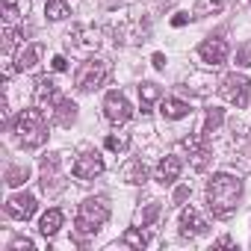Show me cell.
Listing matches in <instances>:
<instances>
[{
	"instance_id": "1",
	"label": "cell",
	"mask_w": 251,
	"mask_h": 251,
	"mask_svg": "<svg viewBox=\"0 0 251 251\" xmlns=\"http://www.w3.org/2000/svg\"><path fill=\"white\" fill-rule=\"evenodd\" d=\"M242 195V180L227 175V172H219L210 177L207 183V207L213 210L216 219H227L236 213V201Z\"/></svg>"
},
{
	"instance_id": "2",
	"label": "cell",
	"mask_w": 251,
	"mask_h": 251,
	"mask_svg": "<svg viewBox=\"0 0 251 251\" xmlns=\"http://www.w3.org/2000/svg\"><path fill=\"white\" fill-rule=\"evenodd\" d=\"M12 133L24 148H42L48 142V121L42 109H21L18 118L12 121Z\"/></svg>"
},
{
	"instance_id": "3",
	"label": "cell",
	"mask_w": 251,
	"mask_h": 251,
	"mask_svg": "<svg viewBox=\"0 0 251 251\" xmlns=\"http://www.w3.org/2000/svg\"><path fill=\"white\" fill-rule=\"evenodd\" d=\"M106 219H109V201H106L103 195H95V198H86V201L80 204L74 225H77L80 233H95Z\"/></svg>"
},
{
	"instance_id": "4",
	"label": "cell",
	"mask_w": 251,
	"mask_h": 251,
	"mask_svg": "<svg viewBox=\"0 0 251 251\" xmlns=\"http://www.w3.org/2000/svg\"><path fill=\"white\" fill-rule=\"evenodd\" d=\"M219 95L227 100V103H233L236 109H245L248 106V95H251V80L245 77V74H227V77H222V86H219Z\"/></svg>"
},
{
	"instance_id": "5",
	"label": "cell",
	"mask_w": 251,
	"mask_h": 251,
	"mask_svg": "<svg viewBox=\"0 0 251 251\" xmlns=\"http://www.w3.org/2000/svg\"><path fill=\"white\" fill-rule=\"evenodd\" d=\"M106 62L103 59H98V56H92V59H86L83 65H80V71H77V77H74V83H77V89L80 92H92V89H98L103 80H106Z\"/></svg>"
},
{
	"instance_id": "6",
	"label": "cell",
	"mask_w": 251,
	"mask_h": 251,
	"mask_svg": "<svg viewBox=\"0 0 251 251\" xmlns=\"http://www.w3.org/2000/svg\"><path fill=\"white\" fill-rule=\"evenodd\" d=\"M103 115L112 121V124H124V121H130L133 118V106H130V100L124 98V92H106V98H103Z\"/></svg>"
},
{
	"instance_id": "7",
	"label": "cell",
	"mask_w": 251,
	"mask_h": 251,
	"mask_svg": "<svg viewBox=\"0 0 251 251\" xmlns=\"http://www.w3.org/2000/svg\"><path fill=\"white\" fill-rule=\"evenodd\" d=\"M180 148L189 154V160H192V169H195V172H204V169H207V163H210V148H207V136H204V133L186 136V139L180 142Z\"/></svg>"
},
{
	"instance_id": "8",
	"label": "cell",
	"mask_w": 251,
	"mask_h": 251,
	"mask_svg": "<svg viewBox=\"0 0 251 251\" xmlns=\"http://www.w3.org/2000/svg\"><path fill=\"white\" fill-rule=\"evenodd\" d=\"M36 210H39V201H36V195H30V192L12 195V198L6 201V216H12V219H21V222L33 219V216H36Z\"/></svg>"
},
{
	"instance_id": "9",
	"label": "cell",
	"mask_w": 251,
	"mask_h": 251,
	"mask_svg": "<svg viewBox=\"0 0 251 251\" xmlns=\"http://www.w3.org/2000/svg\"><path fill=\"white\" fill-rule=\"evenodd\" d=\"M71 172L77 180H95L98 175H103V160H100V154H83L74 160Z\"/></svg>"
},
{
	"instance_id": "10",
	"label": "cell",
	"mask_w": 251,
	"mask_h": 251,
	"mask_svg": "<svg viewBox=\"0 0 251 251\" xmlns=\"http://www.w3.org/2000/svg\"><path fill=\"white\" fill-rule=\"evenodd\" d=\"M227 42L225 39H204L201 42V48H198V53H201V59L207 62V65H222L225 59H227Z\"/></svg>"
},
{
	"instance_id": "11",
	"label": "cell",
	"mask_w": 251,
	"mask_h": 251,
	"mask_svg": "<svg viewBox=\"0 0 251 251\" xmlns=\"http://www.w3.org/2000/svg\"><path fill=\"white\" fill-rule=\"evenodd\" d=\"M207 219L195 210V207H186L183 213H180V233L183 236H204L207 233Z\"/></svg>"
},
{
	"instance_id": "12",
	"label": "cell",
	"mask_w": 251,
	"mask_h": 251,
	"mask_svg": "<svg viewBox=\"0 0 251 251\" xmlns=\"http://www.w3.org/2000/svg\"><path fill=\"white\" fill-rule=\"evenodd\" d=\"M56 100H59V89H56V83L48 80V77H39V80H36V103H39L42 109H53Z\"/></svg>"
},
{
	"instance_id": "13",
	"label": "cell",
	"mask_w": 251,
	"mask_h": 251,
	"mask_svg": "<svg viewBox=\"0 0 251 251\" xmlns=\"http://www.w3.org/2000/svg\"><path fill=\"white\" fill-rule=\"evenodd\" d=\"M180 169H183V163H180V157H163L160 163H157V180L163 183V186H172L177 177H180Z\"/></svg>"
},
{
	"instance_id": "14",
	"label": "cell",
	"mask_w": 251,
	"mask_h": 251,
	"mask_svg": "<svg viewBox=\"0 0 251 251\" xmlns=\"http://www.w3.org/2000/svg\"><path fill=\"white\" fill-rule=\"evenodd\" d=\"M50 115H53V121L59 124V127H71L74 118H77V103H74V100H68V98H59V100H56V106L50 109Z\"/></svg>"
},
{
	"instance_id": "15",
	"label": "cell",
	"mask_w": 251,
	"mask_h": 251,
	"mask_svg": "<svg viewBox=\"0 0 251 251\" xmlns=\"http://www.w3.org/2000/svg\"><path fill=\"white\" fill-rule=\"evenodd\" d=\"M160 112H163V118H169V121H177V118H186V115L192 112V106H189L186 100H180V98H163V103H160Z\"/></svg>"
},
{
	"instance_id": "16",
	"label": "cell",
	"mask_w": 251,
	"mask_h": 251,
	"mask_svg": "<svg viewBox=\"0 0 251 251\" xmlns=\"http://www.w3.org/2000/svg\"><path fill=\"white\" fill-rule=\"evenodd\" d=\"M121 180H124V183H136V186H142V183L148 180V169H145V163H142V160H130L127 166L121 169Z\"/></svg>"
},
{
	"instance_id": "17",
	"label": "cell",
	"mask_w": 251,
	"mask_h": 251,
	"mask_svg": "<svg viewBox=\"0 0 251 251\" xmlns=\"http://www.w3.org/2000/svg\"><path fill=\"white\" fill-rule=\"evenodd\" d=\"M62 219H65V216H62V210L50 207V210L42 216V222H39V233H42V236H53V233L62 227Z\"/></svg>"
},
{
	"instance_id": "18",
	"label": "cell",
	"mask_w": 251,
	"mask_h": 251,
	"mask_svg": "<svg viewBox=\"0 0 251 251\" xmlns=\"http://www.w3.org/2000/svg\"><path fill=\"white\" fill-rule=\"evenodd\" d=\"M163 98V89L157 83H142L139 86V103H142V112H151V106Z\"/></svg>"
},
{
	"instance_id": "19",
	"label": "cell",
	"mask_w": 251,
	"mask_h": 251,
	"mask_svg": "<svg viewBox=\"0 0 251 251\" xmlns=\"http://www.w3.org/2000/svg\"><path fill=\"white\" fill-rule=\"evenodd\" d=\"M39 56H42V48H39V45H30L27 50H21L15 68H18V71H33V68L39 65Z\"/></svg>"
},
{
	"instance_id": "20",
	"label": "cell",
	"mask_w": 251,
	"mask_h": 251,
	"mask_svg": "<svg viewBox=\"0 0 251 251\" xmlns=\"http://www.w3.org/2000/svg\"><path fill=\"white\" fill-rule=\"evenodd\" d=\"M45 15L50 21H65L71 15V6H68V0H48L45 3Z\"/></svg>"
},
{
	"instance_id": "21",
	"label": "cell",
	"mask_w": 251,
	"mask_h": 251,
	"mask_svg": "<svg viewBox=\"0 0 251 251\" xmlns=\"http://www.w3.org/2000/svg\"><path fill=\"white\" fill-rule=\"evenodd\" d=\"M222 121H225V109H219V106H213V109H207V118H204V136H210V133H216L219 127H222Z\"/></svg>"
},
{
	"instance_id": "22",
	"label": "cell",
	"mask_w": 251,
	"mask_h": 251,
	"mask_svg": "<svg viewBox=\"0 0 251 251\" xmlns=\"http://www.w3.org/2000/svg\"><path fill=\"white\" fill-rule=\"evenodd\" d=\"M121 242L142 251V248L148 245V233H145V230H136V227H127V230H124V236H121Z\"/></svg>"
},
{
	"instance_id": "23",
	"label": "cell",
	"mask_w": 251,
	"mask_h": 251,
	"mask_svg": "<svg viewBox=\"0 0 251 251\" xmlns=\"http://www.w3.org/2000/svg\"><path fill=\"white\" fill-rule=\"evenodd\" d=\"M27 177H30V169L27 166H12L6 172V183L9 186H21V183H27Z\"/></svg>"
},
{
	"instance_id": "24",
	"label": "cell",
	"mask_w": 251,
	"mask_h": 251,
	"mask_svg": "<svg viewBox=\"0 0 251 251\" xmlns=\"http://www.w3.org/2000/svg\"><path fill=\"white\" fill-rule=\"evenodd\" d=\"M21 36H24V30H18V27H6V30H3V50L12 53L15 45L21 42Z\"/></svg>"
},
{
	"instance_id": "25",
	"label": "cell",
	"mask_w": 251,
	"mask_h": 251,
	"mask_svg": "<svg viewBox=\"0 0 251 251\" xmlns=\"http://www.w3.org/2000/svg\"><path fill=\"white\" fill-rule=\"evenodd\" d=\"M127 145H130V136L127 133H118V136L112 133V136H106V151H118L121 154V151H127Z\"/></svg>"
},
{
	"instance_id": "26",
	"label": "cell",
	"mask_w": 251,
	"mask_h": 251,
	"mask_svg": "<svg viewBox=\"0 0 251 251\" xmlns=\"http://www.w3.org/2000/svg\"><path fill=\"white\" fill-rule=\"evenodd\" d=\"M160 210H163V207H160V201H151V204H148V207L139 213V222H142V227L154 225V222H157V216H160Z\"/></svg>"
},
{
	"instance_id": "27",
	"label": "cell",
	"mask_w": 251,
	"mask_h": 251,
	"mask_svg": "<svg viewBox=\"0 0 251 251\" xmlns=\"http://www.w3.org/2000/svg\"><path fill=\"white\" fill-rule=\"evenodd\" d=\"M18 15H21V9H18V0H3V21H6V24H12Z\"/></svg>"
},
{
	"instance_id": "28",
	"label": "cell",
	"mask_w": 251,
	"mask_h": 251,
	"mask_svg": "<svg viewBox=\"0 0 251 251\" xmlns=\"http://www.w3.org/2000/svg\"><path fill=\"white\" fill-rule=\"evenodd\" d=\"M33 251L36 245H33V239H12V245H9V251Z\"/></svg>"
},
{
	"instance_id": "29",
	"label": "cell",
	"mask_w": 251,
	"mask_h": 251,
	"mask_svg": "<svg viewBox=\"0 0 251 251\" xmlns=\"http://www.w3.org/2000/svg\"><path fill=\"white\" fill-rule=\"evenodd\" d=\"M50 65H53V71H68V59L65 56H53Z\"/></svg>"
},
{
	"instance_id": "30",
	"label": "cell",
	"mask_w": 251,
	"mask_h": 251,
	"mask_svg": "<svg viewBox=\"0 0 251 251\" xmlns=\"http://www.w3.org/2000/svg\"><path fill=\"white\" fill-rule=\"evenodd\" d=\"M236 62H239V65H251V48H245V50H239V56H236Z\"/></svg>"
},
{
	"instance_id": "31",
	"label": "cell",
	"mask_w": 251,
	"mask_h": 251,
	"mask_svg": "<svg viewBox=\"0 0 251 251\" xmlns=\"http://www.w3.org/2000/svg\"><path fill=\"white\" fill-rule=\"evenodd\" d=\"M189 198V186H177L175 189V201H186Z\"/></svg>"
},
{
	"instance_id": "32",
	"label": "cell",
	"mask_w": 251,
	"mask_h": 251,
	"mask_svg": "<svg viewBox=\"0 0 251 251\" xmlns=\"http://www.w3.org/2000/svg\"><path fill=\"white\" fill-rule=\"evenodd\" d=\"M154 68H166V56L163 53H154Z\"/></svg>"
},
{
	"instance_id": "33",
	"label": "cell",
	"mask_w": 251,
	"mask_h": 251,
	"mask_svg": "<svg viewBox=\"0 0 251 251\" xmlns=\"http://www.w3.org/2000/svg\"><path fill=\"white\" fill-rule=\"evenodd\" d=\"M172 24H175V27H183V24H186V15H175Z\"/></svg>"
}]
</instances>
